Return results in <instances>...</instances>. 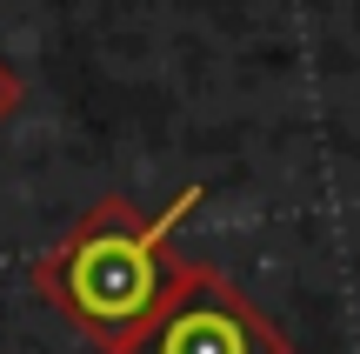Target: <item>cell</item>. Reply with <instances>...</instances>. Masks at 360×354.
Returning a JSON list of instances; mask_svg holds the SVG:
<instances>
[{
  "label": "cell",
  "mask_w": 360,
  "mask_h": 354,
  "mask_svg": "<svg viewBox=\"0 0 360 354\" xmlns=\"http://www.w3.org/2000/svg\"><path fill=\"white\" fill-rule=\"evenodd\" d=\"M193 208H200V187H187L154 221H134L127 201H101V214L80 234H67L53 254H40V267H34L40 301L53 315H67L94 348L134 354L180 281L167 241L180 234V221Z\"/></svg>",
  "instance_id": "6da1fadb"
},
{
  "label": "cell",
  "mask_w": 360,
  "mask_h": 354,
  "mask_svg": "<svg viewBox=\"0 0 360 354\" xmlns=\"http://www.w3.org/2000/svg\"><path fill=\"white\" fill-rule=\"evenodd\" d=\"M134 354H287V341L240 301V288L214 267H180L160 321L141 334Z\"/></svg>",
  "instance_id": "7a4b0ae2"
}]
</instances>
